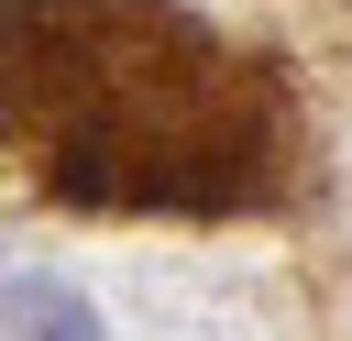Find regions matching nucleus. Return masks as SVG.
Wrapping results in <instances>:
<instances>
[{
  "label": "nucleus",
  "mask_w": 352,
  "mask_h": 341,
  "mask_svg": "<svg viewBox=\"0 0 352 341\" xmlns=\"http://www.w3.org/2000/svg\"><path fill=\"white\" fill-rule=\"evenodd\" d=\"M0 143L77 209L275 198V77L176 0H0Z\"/></svg>",
  "instance_id": "f257e3e1"
},
{
  "label": "nucleus",
  "mask_w": 352,
  "mask_h": 341,
  "mask_svg": "<svg viewBox=\"0 0 352 341\" xmlns=\"http://www.w3.org/2000/svg\"><path fill=\"white\" fill-rule=\"evenodd\" d=\"M0 319H11V330H66V341H88V330H99V308H88L77 286H55V275L0 286Z\"/></svg>",
  "instance_id": "f03ea898"
}]
</instances>
